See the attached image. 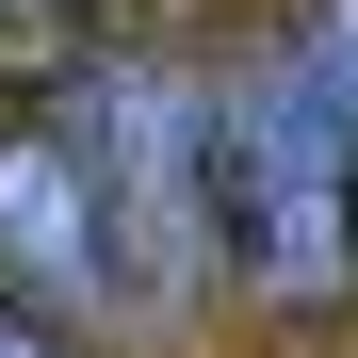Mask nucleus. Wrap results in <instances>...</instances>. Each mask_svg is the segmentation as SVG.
I'll list each match as a JSON object with an SVG mask.
<instances>
[{"instance_id": "nucleus-1", "label": "nucleus", "mask_w": 358, "mask_h": 358, "mask_svg": "<svg viewBox=\"0 0 358 358\" xmlns=\"http://www.w3.org/2000/svg\"><path fill=\"white\" fill-rule=\"evenodd\" d=\"M212 212H228V245H245V277L277 310H326L358 277V147H342V114L310 82V49H277L212 114Z\"/></svg>"}, {"instance_id": "nucleus-2", "label": "nucleus", "mask_w": 358, "mask_h": 358, "mask_svg": "<svg viewBox=\"0 0 358 358\" xmlns=\"http://www.w3.org/2000/svg\"><path fill=\"white\" fill-rule=\"evenodd\" d=\"M82 179H98L114 277H131L147 310H179V293L212 277V245H228V212H212V98L179 66H114L98 82V131H82Z\"/></svg>"}, {"instance_id": "nucleus-3", "label": "nucleus", "mask_w": 358, "mask_h": 358, "mask_svg": "<svg viewBox=\"0 0 358 358\" xmlns=\"http://www.w3.org/2000/svg\"><path fill=\"white\" fill-rule=\"evenodd\" d=\"M0 310H33L49 342L114 310V245H98L82 131H0Z\"/></svg>"}, {"instance_id": "nucleus-4", "label": "nucleus", "mask_w": 358, "mask_h": 358, "mask_svg": "<svg viewBox=\"0 0 358 358\" xmlns=\"http://www.w3.org/2000/svg\"><path fill=\"white\" fill-rule=\"evenodd\" d=\"M310 82H326V114H342V147H358V0H326V33H310Z\"/></svg>"}, {"instance_id": "nucleus-5", "label": "nucleus", "mask_w": 358, "mask_h": 358, "mask_svg": "<svg viewBox=\"0 0 358 358\" xmlns=\"http://www.w3.org/2000/svg\"><path fill=\"white\" fill-rule=\"evenodd\" d=\"M0 358H66V342H49V326H33V310H0Z\"/></svg>"}]
</instances>
